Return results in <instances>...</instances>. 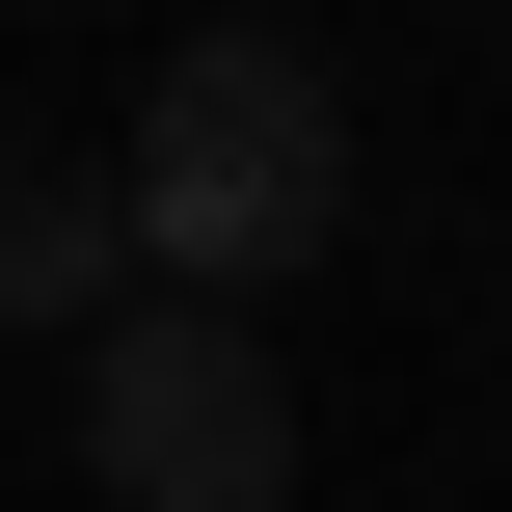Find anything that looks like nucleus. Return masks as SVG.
Segmentation results:
<instances>
[{"label":"nucleus","mask_w":512,"mask_h":512,"mask_svg":"<svg viewBox=\"0 0 512 512\" xmlns=\"http://www.w3.org/2000/svg\"><path fill=\"white\" fill-rule=\"evenodd\" d=\"M108 216H135V270H162V297L270 324V297L351 243V81H324L297 27H189V54L135 81V162H108Z\"/></svg>","instance_id":"nucleus-1"},{"label":"nucleus","mask_w":512,"mask_h":512,"mask_svg":"<svg viewBox=\"0 0 512 512\" xmlns=\"http://www.w3.org/2000/svg\"><path fill=\"white\" fill-rule=\"evenodd\" d=\"M108 297H135V216H108V162L0 135V324H108Z\"/></svg>","instance_id":"nucleus-3"},{"label":"nucleus","mask_w":512,"mask_h":512,"mask_svg":"<svg viewBox=\"0 0 512 512\" xmlns=\"http://www.w3.org/2000/svg\"><path fill=\"white\" fill-rule=\"evenodd\" d=\"M81 486L108 512H297V351L216 297H108L81 324Z\"/></svg>","instance_id":"nucleus-2"}]
</instances>
